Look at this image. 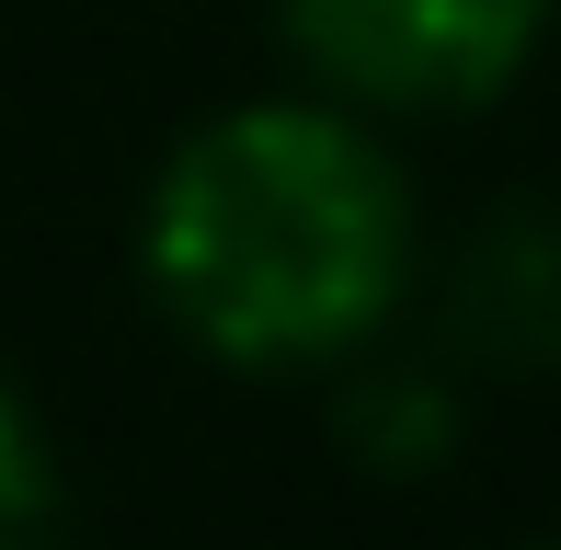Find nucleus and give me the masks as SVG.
Here are the masks:
<instances>
[{
  "label": "nucleus",
  "mask_w": 561,
  "mask_h": 550,
  "mask_svg": "<svg viewBox=\"0 0 561 550\" xmlns=\"http://www.w3.org/2000/svg\"><path fill=\"white\" fill-rule=\"evenodd\" d=\"M138 275L218 367H344L413 287V184L355 104H229L161 161Z\"/></svg>",
  "instance_id": "f257e3e1"
},
{
  "label": "nucleus",
  "mask_w": 561,
  "mask_h": 550,
  "mask_svg": "<svg viewBox=\"0 0 561 550\" xmlns=\"http://www.w3.org/2000/svg\"><path fill=\"white\" fill-rule=\"evenodd\" d=\"M275 23L355 115H470L550 46V0H275Z\"/></svg>",
  "instance_id": "f03ea898"
},
{
  "label": "nucleus",
  "mask_w": 561,
  "mask_h": 550,
  "mask_svg": "<svg viewBox=\"0 0 561 550\" xmlns=\"http://www.w3.org/2000/svg\"><path fill=\"white\" fill-rule=\"evenodd\" d=\"M447 344L493 379H561V207L516 195L447 264Z\"/></svg>",
  "instance_id": "7ed1b4c3"
},
{
  "label": "nucleus",
  "mask_w": 561,
  "mask_h": 550,
  "mask_svg": "<svg viewBox=\"0 0 561 550\" xmlns=\"http://www.w3.org/2000/svg\"><path fill=\"white\" fill-rule=\"evenodd\" d=\"M333 424H344V447L367 470L424 482V470L458 447V390L436 379V367H378V379H355L344 402H333Z\"/></svg>",
  "instance_id": "20e7f679"
},
{
  "label": "nucleus",
  "mask_w": 561,
  "mask_h": 550,
  "mask_svg": "<svg viewBox=\"0 0 561 550\" xmlns=\"http://www.w3.org/2000/svg\"><path fill=\"white\" fill-rule=\"evenodd\" d=\"M46 505H58V447H46L23 379L0 367V528H46Z\"/></svg>",
  "instance_id": "39448f33"
},
{
  "label": "nucleus",
  "mask_w": 561,
  "mask_h": 550,
  "mask_svg": "<svg viewBox=\"0 0 561 550\" xmlns=\"http://www.w3.org/2000/svg\"><path fill=\"white\" fill-rule=\"evenodd\" d=\"M0 550H58V539H46V528H0Z\"/></svg>",
  "instance_id": "423d86ee"
},
{
  "label": "nucleus",
  "mask_w": 561,
  "mask_h": 550,
  "mask_svg": "<svg viewBox=\"0 0 561 550\" xmlns=\"http://www.w3.org/2000/svg\"><path fill=\"white\" fill-rule=\"evenodd\" d=\"M550 550H561V539H550Z\"/></svg>",
  "instance_id": "0eeeda50"
}]
</instances>
